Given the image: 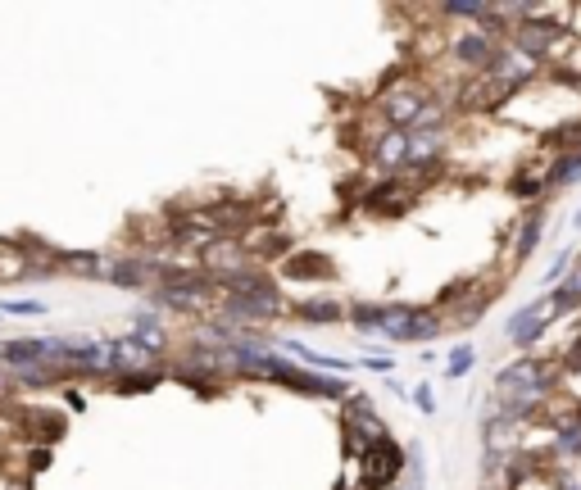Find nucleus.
I'll use <instances>...</instances> for the list:
<instances>
[{"instance_id":"obj_23","label":"nucleus","mask_w":581,"mask_h":490,"mask_svg":"<svg viewBox=\"0 0 581 490\" xmlns=\"http://www.w3.org/2000/svg\"><path fill=\"white\" fill-rule=\"evenodd\" d=\"M155 382H159V373H146V377H119L123 391H150Z\"/></svg>"},{"instance_id":"obj_7","label":"nucleus","mask_w":581,"mask_h":490,"mask_svg":"<svg viewBox=\"0 0 581 490\" xmlns=\"http://www.w3.org/2000/svg\"><path fill=\"white\" fill-rule=\"evenodd\" d=\"M509 91L500 87L495 78H486V73H477V78H463L459 82V96H454V109H468V114H500L504 105H509Z\"/></svg>"},{"instance_id":"obj_27","label":"nucleus","mask_w":581,"mask_h":490,"mask_svg":"<svg viewBox=\"0 0 581 490\" xmlns=\"http://www.w3.org/2000/svg\"><path fill=\"white\" fill-rule=\"evenodd\" d=\"M577 422H581V404H577Z\"/></svg>"},{"instance_id":"obj_15","label":"nucleus","mask_w":581,"mask_h":490,"mask_svg":"<svg viewBox=\"0 0 581 490\" xmlns=\"http://www.w3.org/2000/svg\"><path fill=\"white\" fill-rule=\"evenodd\" d=\"M168 373L178 377V382H187L196 395H214V391H218V377H209L205 368H196V363H173Z\"/></svg>"},{"instance_id":"obj_18","label":"nucleus","mask_w":581,"mask_h":490,"mask_svg":"<svg viewBox=\"0 0 581 490\" xmlns=\"http://www.w3.org/2000/svg\"><path fill=\"white\" fill-rule=\"evenodd\" d=\"M581 182V155H559L550 168V191L554 187H577Z\"/></svg>"},{"instance_id":"obj_24","label":"nucleus","mask_w":581,"mask_h":490,"mask_svg":"<svg viewBox=\"0 0 581 490\" xmlns=\"http://www.w3.org/2000/svg\"><path fill=\"white\" fill-rule=\"evenodd\" d=\"M409 400L418 404V413H436V395H432V386H418V391L409 395Z\"/></svg>"},{"instance_id":"obj_19","label":"nucleus","mask_w":581,"mask_h":490,"mask_svg":"<svg viewBox=\"0 0 581 490\" xmlns=\"http://www.w3.org/2000/svg\"><path fill=\"white\" fill-rule=\"evenodd\" d=\"M473 368H477V350H473V345H454L450 359H445V377H450V382H459V377H468Z\"/></svg>"},{"instance_id":"obj_20","label":"nucleus","mask_w":581,"mask_h":490,"mask_svg":"<svg viewBox=\"0 0 581 490\" xmlns=\"http://www.w3.org/2000/svg\"><path fill=\"white\" fill-rule=\"evenodd\" d=\"M0 314H10V318H41V314H46V300H19V295H14V300L0 304Z\"/></svg>"},{"instance_id":"obj_9","label":"nucleus","mask_w":581,"mask_h":490,"mask_svg":"<svg viewBox=\"0 0 581 490\" xmlns=\"http://www.w3.org/2000/svg\"><path fill=\"white\" fill-rule=\"evenodd\" d=\"M282 277H332V259L309 255V250H286V255H282Z\"/></svg>"},{"instance_id":"obj_13","label":"nucleus","mask_w":581,"mask_h":490,"mask_svg":"<svg viewBox=\"0 0 581 490\" xmlns=\"http://www.w3.org/2000/svg\"><path fill=\"white\" fill-rule=\"evenodd\" d=\"M296 314L305 318V323H341V318H345V304H341V300H323V295H314V300L300 304Z\"/></svg>"},{"instance_id":"obj_5","label":"nucleus","mask_w":581,"mask_h":490,"mask_svg":"<svg viewBox=\"0 0 581 490\" xmlns=\"http://www.w3.org/2000/svg\"><path fill=\"white\" fill-rule=\"evenodd\" d=\"M246 268H255V259L246 255V245L237 241V236H218L214 245H209L205 255H200V273L209 277V282H227V277L246 273Z\"/></svg>"},{"instance_id":"obj_3","label":"nucleus","mask_w":581,"mask_h":490,"mask_svg":"<svg viewBox=\"0 0 581 490\" xmlns=\"http://www.w3.org/2000/svg\"><path fill=\"white\" fill-rule=\"evenodd\" d=\"M554 318H563V304H559V295H554V291H545L541 300H532L527 309H522V314H513L509 341L518 345V350H527V345H536L545 332H550Z\"/></svg>"},{"instance_id":"obj_16","label":"nucleus","mask_w":581,"mask_h":490,"mask_svg":"<svg viewBox=\"0 0 581 490\" xmlns=\"http://www.w3.org/2000/svg\"><path fill=\"white\" fill-rule=\"evenodd\" d=\"M441 332H445V314H436V309H418V314H414V327H409V341L427 345V341H436Z\"/></svg>"},{"instance_id":"obj_2","label":"nucleus","mask_w":581,"mask_h":490,"mask_svg":"<svg viewBox=\"0 0 581 490\" xmlns=\"http://www.w3.org/2000/svg\"><path fill=\"white\" fill-rule=\"evenodd\" d=\"M432 100V87H427L423 78H400V82H391V87L377 96V118H382L386 128H395V132H409L418 123V114H423V105Z\"/></svg>"},{"instance_id":"obj_1","label":"nucleus","mask_w":581,"mask_h":490,"mask_svg":"<svg viewBox=\"0 0 581 490\" xmlns=\"http://www.w3.org/2000/svg\"><path fill=\"white\" fill-rule=\"evenodd\" d=\"M500 41L504 32L495 23H473V28H463V32H445V59H454L459 78H477V73L491 69Z\"/></svg>"},{"instance_id":"obj_8","label":"nucleus","mask_w":581,"mask_h":490,"mask_svg":"<svg viewBox=\"0 0 581 490\" xmlns=\"http://www.w3.org/2000/svg\"><path fill=\"white\" fill-rule=\"evenodd\" d=\"M409 205H414V187H404L400 177H382V182L359 200V209H364V214H377V218H395Z\"/></svg>"},{"instance_id":"obj_21","label":"nucleus","mask_w":581,"mask_h":490,"mask_svg":"<svg viewBox=\"0 0 581 490\" xmlns=\"http://www.w3.org/2000/svg\"><path fill=\"white\" fill-rule=\"evenodd\" d=\"M577 264V250H563V255H554V264L545 268V286H554V282H563L568 277V268Z\"/></svg>"},{"instance_id":"obj_6","label":"nucleus","mask_w":581,"mask_h":490,"mask_svg":"<svg viewBox=\"0 0 581 490\" xmlns=\"http://www.w3.org/2000/svg\"><path fill=\"white\" fill-rule=\"evenodd\" d=\"M105 354H109V368L114 377H146V373H164L159 368V354L146 350L137 336H119V341H105Z\"/></svg>"},{"instance_id":"obj_25","label":"nucleus","mask_w":581,"mask_h":490,"mask_svg":"<svg viewBox=\"0 0 581 490\" xmlns=\"http://www.w3.org/2000/svg\"><path fill=\"white\" fill-rule=\"evenodd\" d=\"M10 391H14V382H10V373L0 368V404H10Z\"/></svg>"},{"instance_id":"obj_14","label":"nucleus","mask_w":581,"mask_h":490,"mask_svg":"<svg viewBox=\"0 0 581 490\" xmlns=\"http://www.w3.org/2000/svg\"><path fill=\"white\" fill-rule=\"evenodd\" d=\"M345 318H350V323L368 336V332H377V327H382V304H377V300H355V304H345Z\"/></svg>"},{"instance_id":"obj_11","label":"nucleus","mask_w":581,"mask_h":490,"mask_svg":"<svg viewBox=\"0 0 581 490\" xmlns=\"http://www.w3.org/2000/svg\"><path fill=\"white\" fill-rule=\"evenodd\" d=\"M10 382L28 386V391H46V386L64 382V373L60 368H50V363H28V368H10Z\"/></svg>"},{"instance_id":"obj_26","label":"nucleus","mask_w":581,"mask_h":490,"mask_svg":"<svg viewBox=\"0 0 581 490\" xmlns=\"http://www.w3.org/2000/svg\"><path fill=\"white\" fill-rule=\"evenodd\" d=\"M572 227H577V232H581V209H577V214H572Z\"/></svg>"},{"instance_id":"obj_4","label":"nucleus","mask_w":581,"mask_h":490,"mask_svg":"<svg viewBox=\"0 0 581 490\" xmlns=\"http://www.w3.org/2000/svg\"><path fill=\"white\" fill-rule=\"evenodd\" d=\"M409 468L404 463V450L395 441H382V445H373V450L359 459V486L364 490H382V486H395L400 481V472Z\"/></svg>"},{"instance_id":"obj_17","label":"nucleus","mask_w":581,"mask_h":490,"mask_svg":"<svg viewBox=\"0 0 581 490\" xmlns=\"http://www.w3.org/2000/svg\"><path fill=\"white\" fill-rule=\"evenodd\" d=\"M581 454V422H563V427H554V459H577Z\"/></svg>"},{"instance_id":"obj_22","label":"nucleus","mask_w":581,"mask_h":490,"mask_svg":"<svg viewBox=\"0 0 581 490\" xmlns=\"http://www.w3.org/2000/svg\"><path fill=\"white\" fill-rule=\"evenodd\" d=\"M364 368H368V373L391 377L395 373V359H391V354H373V359H364Z\"/></svg>"},{"instance_id":"obj_12","label":"nucleus","mask_w":581,"mask_h":490,"mask_svg":"<svg viewBox=\"0 0 581 490\" xmlns=\"http://www.w3.org/2000/svg\"><path fill=\"white\" fill-rule=\"evenodd\" d=\"M132 336H137L146 350H164L168 345V327H164V318H155V314H137L132 318Z\"/></svg>"},{"instance_id":"obj_10","label":"nucleus","mask_w":581,"mask_h":490,"mask_svg":"<svg viewBox=\"0 0 581 490\" xmlns=\"http://www.w3.org/2000/svg\"><path fill=\"white\" fill-rule=\"evenodd\" d=\"M541 227H545V214L541 209H532V214H527V223L518 227V236H513V255H509V264H518V259H532L536 255V241H541Z\"/></svg>"}]
</instances>
